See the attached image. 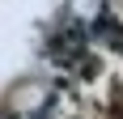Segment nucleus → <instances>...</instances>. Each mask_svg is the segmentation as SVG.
Returning <instances> with one entry per match:
<instances>
[{"label": "nucleus", "instance_id": "1", "mask_svg": "<svg viewBox=\"0 0 123 119\" xmlns=\"http://www.w3.org/2000/svg\"><path fill=\"white\" fill-rule=\"evenodd\" d=\"M13 102H17L21 111H34V106H43V102H47V89H43L38 81H30V85H21V89L13 94Z\"/></svg>", "mask_w": 123, "mask_h": 119}, {"label": "nucleus", "instance_id": "2", "mask_svg": "<svg viewBox=\"0 0 123 119\" xmlns=\"http://www.w3.org/2000/svg\"><path fill=\"white\" fill-rule=\"evenodd\" d=\"M93 34L106 38L111 47H123V21H115V17H98L93 21Z\"/></svg>", "mask_w": 123, "mask_h": 119}]
</instances>
